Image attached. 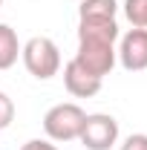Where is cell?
Instances as JSON below:
<instances>
[{
  "mask_svg": "<svg viewBox=\"0 0 147 150\" xmlns=\"http://www.w3.org/2000/svg\"><path fill=\"white\" fill-rule=\"evenodd\" d=\"M121 38L118 20H78V52L75 61L104 81L115 67V40Z\"/></svg>",
  "mask_w": 147,
  "mask_h": 150,
  "instance_id": "6da1fadb",
  "label": "cell"
},
{
  "mask_svg": "<svg viewBox=\"0 0 147 150\" xmlns=\"http://www.w3.org/2000/svg\"><path fill=\"white\" fill-rule=\"evenodd\" d=\"M23 67L29 69V75H35L37 81H49L52 75L61 72V52H58L55 40L52 38H29L20 49Z\"/></svg>",
  "mask_w": 147,
  "mask_h": 150,
  "instance_id": "7a4b0ae2",
  "label": "cell"
},
{
  "mask_svg": "<svg viewBox=\"0 0 147 150\" xmlns=\"http://www.w3.org/2000/svg\"><path fill=\"white\" fill-rule=\"evenodd\" d=\"M84 118H87V112L78 104H72V101L55 104L43 115V133H46L49 142H61V144L64 142H75L81 127H84Z\"/></svg>",
  "mask_w": 147,
  "mask_h": 150,
  "instance_id": "3957f363",
  "label": "cell"
},
{
  "mask_svg": "<svg viewBox=\"0 0 147 150\" xmlns=\"http://www.w3.org/2000/svg\"><path fill=\"white\" fill-rule=\"evenodd\" d=\"M78 142L87 150H110L118 142V121L110 112H90L78 133Z\"/></svg>",
  "mask_w": 147,
  "mask_h": 150,
  "instance_id": "277c9868",
  "label": "cell"
},
{
  "mask_svg": "<svg viewBox=\"0 0 147 150\" xmlns=\"http://www.w3.org/2000/svg\"><path fill=\"white\" fill-rule=\"evenodd\" d=\"M118 64L127 72H141L147 69V29H130L127 35H121L118 49H115Z\"/></svg>",
  "mask_w": 147,
  "mask_h": 150,
  "instance_id": "5b68a950",
  "label": "cell"
},
{
  "mask_svg": "<svg viewBox=\"0 0 147 150\" xmlns=\"http://www.w3.org/2000/svg\"><path fill=\"white\" fill-rule=\"evenodd\" d=\"M101 78H95L92 72H87L78 61H69L66 67H64V87H66V93L75 95V98H92V95L101 93Z\"/></svg>",
  "mask_w": 147,
  "mask_h": 150,
  "instance_id": "8992f818",
  "label": "cell"
},
{
  "mask_svg": "<svg viewBox=\"0 0 147 150\" xmlns=\"http://www.w3.org/2000/svg\"><path fill=\"white\" fill-rule=\"evenodd\" d=\"M20 40L18 32L9 26V23H0V69H12L20 58Z\"/></svg>",
  "mask_w": 147,
  "mask_h": 150,
  "instance_id": "52a82bcc",
  "label": "cell"
},
{
  "mask_svg": "<svg viewBox=\"0 0 147 150\" xmlns=\"http://www.w3.org/2000/svg\"><path fill=\"white\" fill-rule=\"evenodd\" d=\"M118 0H84L78 6V20H115Z\"/></svg>",
  "mask_w": 147,
  "mask_h": 150,
  "instance_id": "ba28073f",
  "label": "cell"
},
{
  "mask_svg": "<svg viewBox=\"0 0 147 150\" xmlns=\"http://www.w3.org/2000/svg\"><path fill=\"white\" fill-rule=\"evenodd\" d=\"M124 15L136 29H147V0H124Z\"/></svg>",
  "mask_w": 147,
  "mask_h": 150,
  "instance_id": "9c48e42d",
  "label": "cell"
},
{
  "mask_svg": "<svg viewBox=\"0 0 147 150\" xmlns=\"http://www.w3.org/2000/svg\"><path fill=\"white\" fill-rule=\"evenodd\" d=\"M12 121H15V101L0 90V130H6Z\"/></svg>",
  "mask_w": 147,
  "mask_h": 150,
  "instance_id": "30bf717a",
  "label": "cell"
},
{
  "mask_svg": "<svg viewBox=\"0 0 147 150\" xmlns=\"http://www.w3.org/2000/svg\"><path fill=\"white\" fill-rule=\"evenodd\" d=\"M121 150H147V133H133L124 139Z\"/></svg>",
  "mask_w": 147,
  "mask_h": 150,
  "instance_id": "8fae6325",
  "label": "cell"
},
{
  "mask_svg": "<svg viewBox=\"0 0 147 150\" xmlns=\"http://www.w3.org/2000/svg\"><path fill=\"white\" fill-rule=\"evenodd\" d=\"M20 150H58V147L49 142V139H29Z\"/></svg>",
  "mask_w": 147,
  "mask_h": 150,
  "instance_id": "7c38bea8",
  "label": "cell"
},
{
  "mask_svg": "<svg viewBox=\"0 0 147 150\" xmlns=\"http://www.w3.org/2000/svg\"><path fill=\"white\" fill-rule=\"evenodd\" d=\"M0 6H3V0H0Z\"/></svg>",
  "mask_w": 147,
  "mask_h": 150,
  "instance_id": "4fadbf2b",
  "label": "cell"
}]
</instances>
